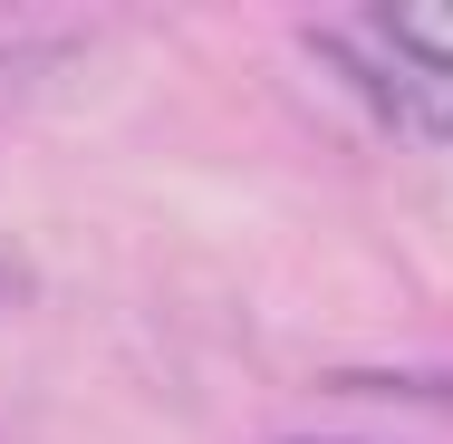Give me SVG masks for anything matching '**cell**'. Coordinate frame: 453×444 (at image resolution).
<instances>
[{
    "label": "cell",
    "instance_id": "cell-1",
    "mask_svg": "<svg viewBox=\"0 0 453 444\" xmlns=\"http://www.w3.org/2000/svg\"><path fill=\"white\" fill-rule=\"evenodd\" d=\"M357 39L366 49H338V68L405 136H444L453 145V0H376L357 19Z\"/></svg>",
    "mask_w": 453,
    "mask_h": 444
}]
</instances>
